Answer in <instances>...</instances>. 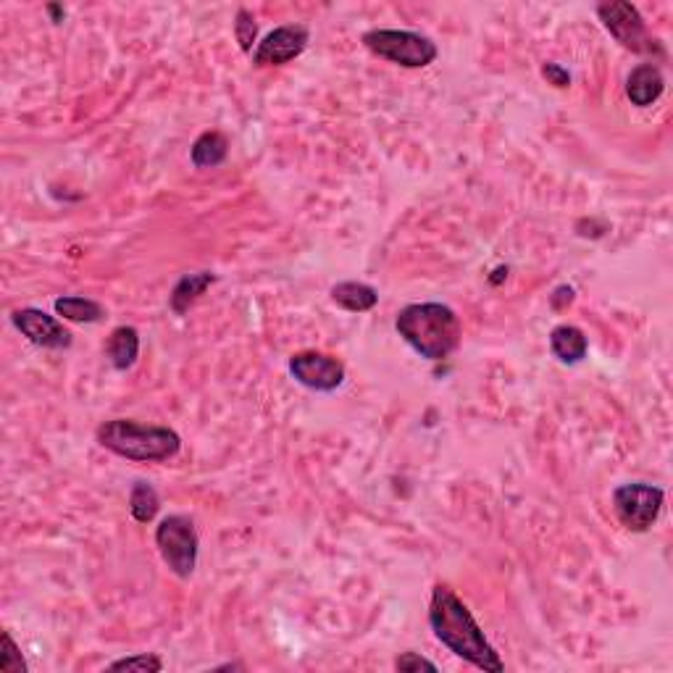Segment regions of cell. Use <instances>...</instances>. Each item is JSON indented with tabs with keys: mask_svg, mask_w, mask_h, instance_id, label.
Returning a JSON list of instances; mask_svg holds the SVG:
<instances>
[{
	"mask_svg": "<svg viewBox=\"0 0 673 673\" xmlns=\"http://www.w3.org/2000/svg\"><path fill=\"white\" fill-rule=\"evenodd\" d=\"M429 624L434 637L440 639L447 650L463 658L466 663L476 666L479 671L503 673L505 663L500 660L497 650L484 637L482 626L476 624L474 613L468 610L461 597L445 584H437L432 589V605H429Z\"/></svg>",
	"mask_w": 673,
	"mask_h": 673,
	"instance_id": "6da1fadb",
	"label": "cell"
},
{
	"mask_svg": "<svg viewBox=\"0 0 673 673\" xmlns=\"http://www.w3.org/2000/svg\"><path fill=\"white\" fill-rule=\"evenodd\" d=\"M397 334L426 361H445L458 350L463 326L458 313L445 303H411L395 319Z\"/></svg>",
	"mask_w": 673,
	"mask_h": 673,
	"instance_id": "7a4b0ae2",
	"label": "cell"
},
{
	"mask_svg": "<svg viewBox=\"0 0 673 673\" xmlns=\"http://www.w3.org/2000/svg\"><path fill=\"white\" fill-rule=\"evenodd\" d=\"M100 447L137 463H163L182 450V437L169 426L137 424L132 418H111L98 426Z\"/></svg>",
	"mask_w": 673,
	"mask_h": 673,
	"instance_id": "3957f363",
	"label": "cell"
},
{
	"mask_svg": "<svg viewBox=\"0 0 673 673\" xmlns=\"http://www.w3.org/2000/svg\"><path fill=\"white\" fill-rule=\"evenodd\" d=\"M363 45L374 56L405 69H424L437 61V45L411 29H371L363 35Z\"/></svg>",
	"mask_w": 673,
	"mask_h": 673,
	"instance_id": "277c9868",
	"label": "cell"
},
{
	"mask_svg": "<svg viewBox=\"0 0 673 673\" xmlns=\"http://www.w3.org/2000/svg\"><path fill=\"white\" fill-rule=\"evenodd\" d=\"M156 547L171 574L179 576V579H190L195 574L200 537L192 518L179 516V513L163 518L156 526Z\"/></svg>",
	"mask_w": 673,
	"mask_h": 673,
	"instance_id": "5b68a950",
	"label": "cell"
},
{
	"mask_svg": "<svg viewBox=\"0 0 673 673\" xmlns=\"http://www.w3.org/2000/svg\"><path fill=\"white\" fill-rule=\"evenodd\" d=\"M597 16H600L603 27L626 50L639 53V56H663V48H660L658 40L650 37L645 19H642V14H639V8L634 3H626V0L600 3L597 6Z\"/></svg>",
	"mask_w": 673,
	"mask_h": 673,
	"instance_id": "8992f818",
	"label": "cell"
},
{
	"mask_svg": "<svg viewBox=\"0 0 673 673\" xmlns=\"http://www.w3.org/2000/svg\"><path fill=\"white\" fill-rule=\"evenodd\" d=\"M663 500L666 492L655 484L634 482L621 484L613 492V511H616L618 521L634 534L650 532L652 524L658 521L660 511H663Z\"/></svg>",
	"mask_w": 673,
	"mask_h": 673,
	"instance_id": "52a82bcc",
	"label": "cell"
},
{
	"mask_svg": "<svg viewBox=\"0 0 673 673\" xmlns=\"http://www.w3.org/2000/svg\"><path fill=\"white\" fill-rule=\"evenodd\" d=\"M290 374L295 382L313 392H334L345 384V363L334 355L316 353V350H300L290 355Z\"/></svg>",
	"mask_w": 673,
	"mask_h": 673,
	"instance_id": "ba28073f",
	"label": "cell"
},
{
	"mask_svg": "<svg viewBox=\"0 0 673 673\" xmlns=\"http://www.w3.org/2000/svg\"><path fill=\"white\" fill-rule=\"evenodd\" d=\"M311 32L303 24H284V27L271 29L261 43L253 50V66L269 69V66H284L308 48Z\"/></svg>",
	"mask_w": 673,
	"mask_h": 673,
	"instance_id": "9c48e42d",
	"label": "cell"
},
{
	"mask_svg": "<svg viewBox=\"0 0 673 673\" xmlns=\"http://www.w3.org/2000/svg\"><path fill=\"white\" fill-rule=\"evenodd\" d=\"M11 324L27 337L32 345L48 350L71 348V332L56 316L40 311V308H19L11 313Z\"/></svg>",
	"mask_w": 673,
	"mask_h": 673,
	"instance_id": "30bf717a",
	"label": "cell"
},
{
	"mask_svg": "<svg viewBox=\"0 0 673 673\" xmlns=\"http://www.w3.org/2000/svg\"><path fill=\"white\" fill-rule=\"evenodd\" d=\"M663 90H666V77L655 64L634 66L626 77V98L637 108L652 106L663 95Z\"/></svg>",
	"mask_w": 673,
	"mask_h": 673,
	"instance_id": "8fae6325",
	"label": "cell"
},
{
	"mask_svg": "<svg viewBox=\"0 0 673 673\" xmlns=\"http://www.w3.org/2000/svg\"><path fill=\"white\" fill-rule=\"evenodd\" d=\"M589 340L587 334L581 332L574 324H560L550 332V353L566 366H576L587 358Z\"/></svg>",
	"mask_w": 673,
	"mask_h": 673,
	"instance_id": "7c38bea8",
	"label": "cell"
},
{
	"mask_svg": "<svg viewBox=\"0 0 673 673\" xmlns=\"http://www.w3.org/2000/svg\"><path fill=\"white\" fill-rule=\"evenodd\" d=\"M216 282V274L213 271H195V274H185L174 284V290L169 295V308L177 316H185L192 305L198 303L200 295H206V290Z\"/></svg>",
	"mask_w": 673,
	"mask_h": 673,
	"instance_id": "4fadbf2b",
	"label": "cell"
},
{
	"mask_svg": "<svg viewBox=\"0 0 673 673\" xmlns=\"http://www.w3.org/2000/svg\"><path fill=\"white\" fill-rule=\"evenodd\" d=\"M106 355L116 371H127L140 355V332L135 326H116L106 342Z\"/></svg>",
	"mask_w": 673,
	"mask_h": 673,
	"instance_id": "5bb4252c",
	"label": "cell"
},
{
	"mask_svg": "<svg viewBox=\"0 0 673 673\" xmlns=\"http://www.w3.org/2000/svg\"><path fill=\"white\" fill-rule=\"evenodd\" d=\"M332 300L350 313H366L379 303V292L366 282H340L332 287Z\"/></svg>",
	"mask_w": 673,
	"mask_h": 673,
	"instance_id": "9a60e30c",
	"label": "cell"
},
{
	"mask_svg": "<svg viewBox=\"0 0 673 673\" xmlns=\"http://www.w3.org/2000/svg\"><path fill=\"white\" fill-rule=\"evenodd\" d=\"M229 156V140L221 132L211 129V132H203L198 140L192 142L190 158L198 169H213V166H221Z\"/></svg>",
	"mask_w": 673,
	"mask_h": 673,
	"instance_id": "2e32d148",
	"label": "cell"
},
{
	"mask_svg": "<svg viewBox=\"0 0 673 673\" xmlns=\"http://www.w3.org/2000/svg\"><path fill=\"white\" fill-rule=\"evenodd\" d=\"M53 308L58 316H64L66 321H77V324H95L106 316L98 300L82 298V295H64L53 303Z\"/></svg>",
	"mask_w": 673,
	"mask_h": 673,
	"instance_id": "e0dca14e",
	"label": "cell"
},
{
	"mask_svg": "<svg viewBox=\"0 0 673 673\" xmlns=\"http://www.w3.org/2000/svg\"><path fill=\"white\" fill-rule=\"evenodd\" d=\"M158 511H161V497H158L156 487L137 479L132 484V492H129V513H132V518H135L137 524H150L158 516Z\"/></svg>",
	"mask_w": 673,
	"mask_h": 673,
	"instance_id": "ac0fdd59",
	"label": "cell"
},
{
	"mask_svg": "<svg viewBox=\"0 0 673 673\" xmlns=\"http://www.w3.org/2000/svg\"><path fill=\"white\" fill-rule=\"evenodd\" d=\"M234 37H237L242 53H253V45H256L258 40V24L248 8H240V11H237V19H234Z\"/></svg>",
	"mask_w": 673,
	"mask_h": 673,
	"instance_id": "d6986e66",
	"label": "cell"
},
{
	"mask_svg": "<svg viewBox=\"0 0 673 673\" xmlns=\"http://www.w3.org/2000/svg\"><path fill=\"white\" fill-rule=\"evenodd\" d=\"M108 671H142V673H158L163 671V660L153 652H142V655H129V658L114 660Z\"/></svg>",
	"mask_w": 673,
	"mask_h": 673,
	"instance_id": "ffe728a7",
	"label": "cell"
},
{
	"mask_svg": "<svg viewBox=\"0 0 673 673\" xmlns=\"http://www.w3.org/2000/svg\"><path fill=\"white\" fill-rule=\"evenodd\" d=\"M0 671H6V673H24V671H27V663H24L22 652H19V647H16V642L11 639V634H8V631H3Z\"/></svg>",
	"mask_w": 673,
	"mask_h": 673,
	"instance_id": "44dd1931",
	"label": "cell"
},
{
	"mask_svg": "<svg viewBox=\"0 0 673 673\" xmlns=\"http://www.w3.org/2000/svg\"><path fill=\"white\" fill-rule=\"evenodd\" d=\"M395 668L397 671L403 673H413V671H437V666H434L432 660L421 658V655H416V652H403L400 658L395 660Z\"/></svg>",
	"mask_w": 673,
	"mask_h": 673,
	"instance_id": "7402d4cb",
	"label": "cell"
},
{
	"mask_svg": "<svg viewBox=\"0 0 673 673\" xmlns=\"http://www.w3.org/2000/svg\"><path fill=\"white\" fill-rule=\"evenodd\" d=\"M542 77L547 79V85L558 87V90L571 85V74H568V69H563L560 64H542Z\"/></svg>",
	"mask_w": 673,
	"mask_h": 673,
	"instance_id": "603a6c76",
	"label": "cell"
},
{
	"mask_svg": "<svg viewBox=\"0 0 673 673\" xmlns=\"http://www.w3.org/2000/svg\"><path fill=\"white\" fill-rule=\"evenodd\" d=\"M550 303H553V308H563V305H571V303H574V290L563 284V287H558V290H555V295L550 298Z\"/></svg>",
	"mask_w": 673,
	"mask_h": 673,
	"instance_id": "cb8c5ba5",
	"label": "cell"
},
{
	"mask_svg": "<svg viewBox=\"0 0 673 673\" xmlns=\"http://www.w3.org/2000/svg\"><path fill=\"white\" fill-rule=\"evenodd\" d=\"M48 14L53 16V22L61 24V22H64L66 11H64V8H61V6H48Z\"/></svg>",
	"mask_w": 673,
	"mask_h": 673,
	"instance_id": "d4e9b609",
	"label": "cell"
}]
</instances>
